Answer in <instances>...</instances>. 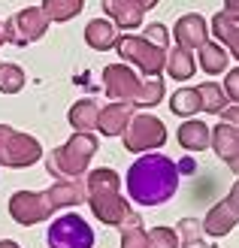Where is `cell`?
<instances>
[{"mask_svg":"<svg viewBox=\"0 0 239 248\" xmlns=\"http://www.w3.org/2000/svg\"><path fill=\"white\" fill-rule=\"evenodd\" d=\"M103 12L118 31H136L143 28L145 6L140 0H103Z\"/></svg>","mask_w":239,"mask_h":248,"instance_id":"5bb4252c","label":"cell"},{"mask_svg":"<svg viewBox=\"0 0 239 248\" xmlns=\"http://www.w3.org/2000/svg\"><path fill=\"white\" fill-rule=\"evenodd\" d=\"M148 248H182V239L170 227H152L148 230Z\"/></svg>","mask_w":239,"mask_h":248,"instance_id":"83f0119b","label":"cell"},{"mask_svg":"<svg viewBox=\"0 0 239 248\" xmlns=\"http://www.w3.org/2000/svg\"><path fill=\"white\" fill-rule=\"evenodd\" d=\"M24 82H28V76H24V70L18 64H0V91L3 94H18L24 88Z\"/></svg>","mask_w":239,"mask_h":248,"instance_id":"4316f807","label":"cell"},{"mask_svg":"<svg viewBox=\"0 0 239 248\" xmlns=\"http://www.w3.org/2000/svg\"><path fill=\"white\" fill-rule=\"evenodd\" d=\"M40 6H43V12H46L48 21L64 24V21H73L85 9V0H43Z\"/></svg>","mask_w":239,"mask_h":248,"instance_id":"7402d4cb","label":"cell"},{"mask_svg":"<svg viewBox=\"0 0 239 248\" xmlns=\"http://www.w3.org/2000/svg\"><path fill=\"white\" fill-rule=\"evenodd\" d=\"M43 160V145L31 133H18L9 124H0V167H33Z\"/></svg>","mask_w":239,"mask_h":248,"instance_id":"8992f818","label":"cell"},{"mask_svg":"<svg viewBox=\"0 0 239 248\" xmlns=\"http://www.w3.org/2000/svg\"><path fill=\"white\" fill-rule=\"evenodd\" d=\"M209 31L215 33V40L230 52V58L239 61V18H230L227 12H215Z\"/></svg>","mask_w":239,"mask_h":248,"instance_id":"e0dca14e","label":"cell"},{"mask_svg":"<svg viewBox=\"0 0 239 248\" xmlns=\"http://www.w3.org/2000/svg\"><path fill=\"white\" fill-rule=\"evenodd\" d=\"M140 3H143V6H145V12H148V9H155L160 0H140Z\"/></svg>","mask_w":239,"mask_h":248,"instance_id":"836d02e7","label":"cell"},{"mask_svg":"<svg viewBox=\"0 0 239 248\" xmlns=\"http://www.w3.org/2000/svg\"><path fill=\"white\" fill-rule=\"evenodd\" d=\"M97 152H100L97 133H73L64 145H58L55 152L46 155V167H48V172H52L58 182L79 179V176H88L91 157Z\"/></svg>","mask_w":239,"mask_h":248,"instance_id":"277c9868","label":"cell"},{"mask_svg":"<svg viewBox=\"0 0 239 248\" xmlns=\"http://www.w3.org/2000/svg\"><path fill=\"white\" fill-rule=\"evenodd\" d=\"M170 112L179 118H194L197 112H203V100H200L197 88H179L170 94Z\"/></svg>","mask_w":239,"mask_h":248,"instance_id":"44dd1931","label":"cell"},{"mask_svg":"<svg viewBox=\"0 0 239 248\" xmlns=\"http://www.w3.org/2000/svg\"><path fill=\"white\" fill-rule=\"evenodd\" d=\"M209 24L206 18L200 16V12H188V16H182L179 21L173 24V40L179 48H188V52H200L203 48V43H209Z\"/></svg>","mask_w":239,"mask_h":248,"instance_id":"7c38bea8","label":"cell"},{"mask_svg":"<svg viewBox=\"0 0 239 248\" xmlns=\"http://www.w3.org/2000/svg\"><path fill=\"white\" fill-rule=\"evenodd\" d=\"M194 170H197V164H194V157H191V155L179 160V172H194Z\"/></svg>","mask_w":239,"mask_h":248,"instance_id":"d6a6232c","label":"cell"},{"mask_svg":"<svg viewBox=\"0 0 239 248\" xmlns=\"http://www.w3.org/2000/svg\"><path fill=\"white\" fill-rule=\"evenodd\" d=\"M48 24H52V21L46 18L43 6H28V9L16 12V16H9V18L3 21L6 43H9V46L24 48V46L36 43V40H43L46 31H48Z\"/></svg>","mask_w":239,"mask_h":248,"instance_id":"9c48e42d","label":"cell"},{"mask_svg":"<svg viewBox=\"0 0 239 248\" xmlns=\"http://www.w3.org/2000/svg\"><path fill=\"white\" fill-rule=\"evenodd\" d=\"M227 61L230 52L224 48L218 40H209L203 43V48L197 52V67L206 73V76H218V73H227Z\"/></svg>","mask_w":239,"mask_h":248,"instance_id":"ac0fdd59","label":"cell"},{"mask_svg":"<svg viewBox=\"0 0 239 248\" xmlns=\"http://www.w3.org/2000/svg\"><path fill=\"white\" fill-rule=\"evenodd\" d=\"M194 73H197V58H194V52L173 46L170 52H167V76L175 79V82H185V79H194Z\"/></svg>","mask_w":239,"mask_h":248,"instance_id":"ffe728a7","label":"cell"},{"mask_svg":"<svg viewBox=\"0 0 239 248\" xmlns=\"http://www.w3.org/2000/svg\"><path fill=\"white\" fill-rule=\"evenodd\" d=\"M221 121H227V124H233V127H239V103H230L227 109H224Z\"/></svg>","mask_w":239,"mask_h":248,"instance_id":"4dcf8cb0","label":"cell"},{"mask_svg":"<svg viewBox=\"0 0 239 248\" xmlns=\"http://www.w3.org/2000/svg\"><path fill=\"white\" fill-rule=\"evenodd\" d=\"M224 94H227L230 103H239V67L236 70H227V79H224Z\"/></svg>","mask_w":239,"mask_h":248,"instance_id":"f546056e","label":"cell"},{"mask_svg":"<svg viewBox=\"0 0 239 248\" xmlns=\"http://www.w3.org/2000/svg\"><path fill=\"white\" fill-rule=\"evenodd\" d=\"M221 12H227L230 18H239V0H224V9Z\"/></svg>","mask_w":239,"mask_h":248,"instance_id":"1f68e13d","label":"cell"},{"mask_svg":"<svg viewBox=\"0 0 239 248\" xmlns=\"http://www.w3.org/2000/svg\"><path fill=\"white\" fill-rule=\"evenodd\" d=\"M197 91H200V100H203V112H209V115H221L224 109L230 106L224 88H221V85H215V82H200Z\"/></svg>","mask_w":239,"mask_h":248,"instance_id":"603a6c76","label":"cell"},{"mask_svg":"<svg viewBox=\"0 0 239 248\" xmlns=\"http://www.w3.org/2000/svg\"><path fill=\"white\" fill-rule=\"evenodd\" d=\"M230 170H233L236 176H239V155H236V160H233V164H230Z\"/></svg>","mask_w":239,"mask_h":248,"instance_id":"d590c367","label":"cell"},{"mask_svg":"<svg viewBox=\"0 0 239 248\" xmlns=\"http://www.w3.org/2000/svg\"><path fill=\"white\" fill-rule=\"evenodd\" d=\"M115 52L127 61V64L140 67L145 76H160L167 70V52L170 48H160L155 43H148L143 33H121Z\"/></svg>","mask_w":239,"mask_h":248,"instance_id":"5b68a950","label":"cell"},{"mask_svg":"<svg viewBox=\"0 0 239 248\" xmlns=\"http://www.w3.org/2000/svg\"><path fill=\"white\" fill-rule=\"evenodd\" d=\"M67 118H70L73 127H76V133H94L97 130V118H100V103L91 100V97H85V100L70 106Z\"/></svg>","mask_w":239,"mask_h":248,"instance_id":"d6986e66","label":"cell"},{"mask_svg":"<svg viewBox=\"0 0 239 248\" xmlns=\"http://www.w3.org/2000/svg\"><path fill=\"white\" fill-rule=\"evenodd\" d=\"M118 28L109 18H91L85 24V43L94 48V52H109V48L118 46Z\"/></svg>","mask_w":239,"mask_h":248,"instance_id":"2e32d148","label":"cell"},{"mask_svg":"<svg viewBox=\"0 0 239 248\" xmlns=\"http://www.w3.org/2000/svg\"><path fill=\"white\" fill-rule=\"evenodd\" d=\"M236 224H239V179H236V185L230 188V194L206 212V218H203V233H206V236H212V239H221V236H227Z\"/></svg>","mask_w":239,"mask_h":248,"instance_id":"30bf717a","label":"cell"},{"mask_svg":"<svg viewBox=\"0 0 239 248\" xmlns=\"http://www.w3.org/2000/svg\"><path fill=\"white\" fill-rule=\"evenodd\" d=\"M121 142L127 152H136V155H145V152H158V148L167 145V127L163 121L152 112H140L133 115L127 130L121 133Z\"/></svg>","mask_w":239,"mask_h":248,"instance_id":"52a82bcc","label":"cell"},{"mask_svg":"<svg viewBox=\"0 0 239 248\" xmlns=\"http://www.w3.org/2000/svg\"><path fill=\"white\" fill-rule=\"evenodd\" d=\"M163 94H167V85H163L160 76H145L143 79V91L136 97V109H152L163 100Z\"/></svg>","mask_w":239,"mask_h":248,"instance_id":"cb8c5ba5","label":"cell"},{"mask_svg":"<svg viewBox=\"0 0 239 248\" xmlns=\"http://www.w3.org/2000/svg\"><path fill=\"white\" fill-rule=\"evenodd\" d=\"M121 248H148V230H143V218L136 212L121 227Z\"/></svg>","mask_w":239,"mask_h":248,"instance_id":"d4e9b609","label":"cell"},{"mask_svg":"<svg viewBox=\"0 0 239 248\" xmlns=\"http://www.w3.org/2000/svg\"><path fill=\"white\" fill-rule=\"evenodd\" d=\"M0 248H18V245L12 242V239H3V242H0Z\"/></svg>","mask_w":239,"mask_h":248,"instance_id":"e575fe53","label":"cell"},{"mask_svg":"<svg viewBox=\"0 0 239 248\" xmlns=\"http://www.w3.org/2000/svg\"><path fill=\"white\" fill-rule=\"evenodd\" d=\"M48 248H94V227L76 212H67L48 224Z\"/></svg>","mask_w":239,"mask_h":248,"instance_id":"ba28073f","label":"cell"},{"mask_svg":"<svg viewBox=\"0 0 239 248\" xmlns=\"http://www.w3.org/2000/svg\"><path fill=\"white\" fill-rule=\"evenodd\" d=\"M143 36H145L148 43L160 46V48H170V31L163 28L160 21H152V24H145V28H143Z\"/></svg>","mask_w":239,"mask_h":248,"instance_id":"f1b7e54d","label":"cell"},{"mask_svg":"<svg viewBox=\"0 0 239 248\" xmlns=\"http://www.w3.org/2000/svg\"><path fill=\"white\" fill-rule=\"evenodd\" d=\"M175 140H179V145L185 152H206L212 145V127L200 118H185V124L175 133Z\"/></svg>","mask_w":239,"mask_h":248,"instance_id":"9a60e30c","label":"cell"},{"mask_svg":"<svg viewBox=\"0 0 239 248\" xmlns=\"http://www.w3.org/2000/svg\"><path fill=\"white\" fill-rule=\"evenodd\" d=\"M179 164L163 152H145L143 157H136L127 170V197L136 206H160L175 197L179 191Z\"/></svg>","mask_w":239,"mask_h":248,"instance_id":"6da1fadb","label":"cell"},{"mask_svg":"<svg viewBox=\"0 0 239 248\" xmlns=\"http://www.w3.org/2000/svg\"><path fill=\"white\" fill-rule=\"evenodd\" d=\"M85 197L88 191L82 179H64V182H55L48 191H16L9 200V215L21 227H31L52 218L58 209H73L85 203Z\"/></svg>","mask_w":239,"mask_h":248,"instance_id":"7a4b0ae2","label":"cell"},{"mask_svg":"<svg viewBox=\"0 0 239 248\" xmlns=\"http://www.w3.org/2000/svg\"><path fill=\"white\" fill-rule=\"evenodd\" d=\"M136 115V106L133 103H124V100H112L109 106H100V118H97V133L103 136H121L127 130L130 118Z\"/></svg>","mask_w":239,"mask_h":248,"instance_id":"4fadbf2b","label":"cell"},{"mask_svg":"<svg viewBox=\"0 0 239 248\" xmlns=\"http://www.w3.org/2000/svg\"><path fill=\"white\" fill-rule=\"evenodd\" d=\"M85 191H88V203L97 221H103L109 227H124L133 215V209L127 206V200L121 197V182L118 172L109 167H97L85 176Z\"/></svg>","mask_w":239,"mask_h":248,"instance_id":"3957f363","label":"cell"},{"mask_svg":"<svg viewBox=\"0 0 239 248\" xmlns=\"http://www.w3.org/2000/svg\"><path fill=\"white\" fill-rule=\"evenodd\" d=\"M6 43V33H3V21H0V46Z\"/></svg>","mask_w":239,"mask_h":248,"instance_id":"8d00e7d4","label":"cell"},{"mask_svg":"<svg viewBox=\"0 0 239 248\" xmlns=\"http://www.w3.org/2000/svg\"><path fill=\"white\" fill-rule=\"evenodd\" d=\"M175 233H179V239H182V248H206L203 242V221H197V218H182L179 221V227H175Z\"/></svg>","mask_w":239,"mask_h":248,"instance_id":"484cf974","label":"cell"},{"mask_svg":"<svg viewBox=\"0 0 239 248\" xmlns=\"http://www.w3.org/2000/svg\"><path fill=\"white\" fill-rule=\"evenodd\" d=\"M103 88L109 100H124L136 106V97L143 91V79L127 64H109L103 70Z\"/></svg>","mask_w":239,"mask_h":248,"instance_id":"8fae6325","label":"cell"}]
</instances>
